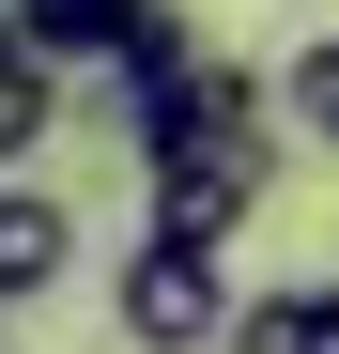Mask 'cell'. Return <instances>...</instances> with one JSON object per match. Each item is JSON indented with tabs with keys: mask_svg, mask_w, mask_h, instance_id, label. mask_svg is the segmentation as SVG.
Returning a JSON list of instances; mask_svg holds the SVG:
<instances>
[{
	"mask_svg": "<svg viewBox=\"0 0 339 354\" xmlns=\"http://www.w3.org/2000/svg\"><path fill=\"white\" fill-rule=\"evenodd\" d=\"M216 354H309V292H262V308H232V339Z\"/></svg>",
	"mask_w": 339,
	"mask_h": 354,
	"instance_id": "7",
	"label": "cell"
},
{
	"mask_svg": "<svg viewBox=\"0 0 339 354\" xmlns=\"http://www.w3.org/2000/svg\"><path fill=\"white\" fill-rule=\"evenodd\" d=\"M0 62H16V16H0Z\"/></svg>",
	"mask_w": 339,
	"mask_h": 354,
	"instance_id": "8",
	"label": "cell"
},
{
	"mask_svg": "<svg viewBox=\"0 0 339 354\" xmlns=\"http://www.w3.org/2000/svg\"><path fill=\"white\" fill-rule=\"evenodd\" d=\"M77 277V201L62 185H0V324L31 308V292Z\"/></svg>",
	"mask_w": 339,
	"mask_h": 354,
	"instance_id": "3",
	"label": "cell"
},
{
	"mask_svg": "<svg viewBox=\"0 0 339 354\" xmlns=\"http://www.w3.org/2000/svg\"><path fill=\"white\" fill-rule=\"evenodd\" d=\"M46 124H62V77H31V62H0V169H16Z\"/></svg>",
	"mask_w": 339,
	"mask_h": 354,
	"instance_id": "6",
	"label": "cell"
},
{
	"mask_svg": "<svg viewBox=\"0 0 339 354\" xmlns=\"http://www.w3.org/2000/svg\"><path fill=\"white\" fill-rule=\"evenodd\" d=\"M154 185V216H139V247H232V231L277 201V124H232V139H201V154H170V169H139Z\"/></svg>",
	"mask_w": 339,
	"mask_h": 354,
	"instance_id": "1",
	"label": "cell"
},
{
	"mask_svg": "<svg viewBox=\"0 0 339 354\" xmlns=\"http://www.w3.org/2000/svg\"><path fill=\"white\" fill-rule=\"evenodd\" d=\"M0 16H16V62L31 77H62V62H108L154 0H0Z\"/></svg>",
	"mask_w": 339,
	"mask_h": 354,
	"instance_id": "4",
	"label": "cell"
},
{
	"mask_svg": "<svg viewBox=\"0 0 339 354\" xmlns=\"http://www.w3.org/2000/svg\"><path fill=\"white\" fill-rule=\"evenodd\" d=\"M262 124H293L277 154H339V46H293V77H262Z\"/></svg>",
	"mask_w": 339,
	"mask_h": 354,
	"instance_id": "5",
	"label": "cell"
},
{
	"mask_svg": "<svg viewBox=\"0 0 339 354\" xmlns=\"http://www.w3.org/2000/svg\"><path fill=\"white\" fill-rule=\"evenodd\" d=\"M108 324H124V354H216V339H232V262H201V247H124Z\"/></svg>",
	"mask_w": 339,
	"mask_h": 354,
	"instance_id": "2",
	"label": "cell"
}]
</instances>
